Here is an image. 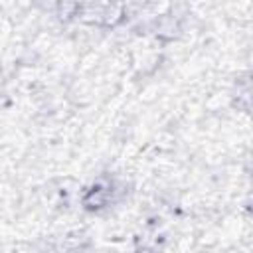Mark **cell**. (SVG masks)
Listing matches in <instances>:
<instances>
[{"label": "cell", "mask_w": 253, "mask_h": 253, "mask_svg": "<svg viewBox=\"0 0 253 253\" xmlns=\"http://www.w3.org/2000/svg\"><path fill=\"white\" fill-rule=\"evenodd\" d=\"M140 253H152V251H140Z\"/></svg>", "instance_id": "6da1fadb"}]
</instances>
